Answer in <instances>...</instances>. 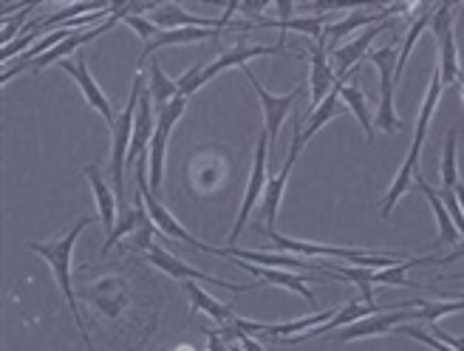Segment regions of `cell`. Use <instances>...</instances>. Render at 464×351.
<instances>
[{
    "instance_id": "f1b7e54d",
    "label": "cell",
    "mask_w": 464,
    "mask_h": 351,
    "mask_svg": "<svg viewBox=\"0 0 464 351\" xmlns=\"http://www.w3.org/2000/svg\"><path fill=\"white\" fill-rule=\"evenodd\" d=\"M433 12H436V6H425V9L420 12V17H413V20H411V29H408V34H405V45H402V52H400V63H397V83L402 80V68H405V63H408V57H411V52H413L416 40H420V34H422L425 29H430V17H433Z\"/></svg>"
},
{
    "instance_id": "8fae6325",
    "label": "cell",
    "mask_w": 464,
    "mask_h": 351,
    "mask_svg": "<svg viewBox=\"0 0 464 351\" xmlns=\"http://www.w3.org/2000/svg\"><path fill=\"white\" fill-rule=\"evenodd\" d=\"M300 128H304V120H300V113H295V136H292V148H289V156H286V165L281 168L264 190V216H266V229H275V221H277V207H281V199H284V190H286V181L292 176V168L300 156V151L306 148L304 136H300Z\"/></svg>"
},
{
    "instance_id": "d6986e66",
    "label": "cell",
    "mask_w": 464,
    "mask_h": 351,
    "mask_svg": "<svg viewBox=\"0 0 464 351\" xmlns=\"http://www.w3.org/2000/svg\"><path fill=\"white\" fill-rule=\"evenodd\" d=\"M232 261L236 267H241L244 272H252V275H258L264 284H272V287H284V289H292L297 292L304 300H309V307H314V292L309 289L306 284V275L300 272V275H292V272H281V269H269V267H255V264H246V261H238V258H227Z\"/></svg>"
},
{
    "instance_id": "ffe728a7",
    "label": "cell",
    "mask_w": 464,
    "mask_h": 351,
    "mask_svg": "<svg viewBox=\"0 0 464 351\" xmlns=\"http://www.w3.org/2000/svg\"><path fill=\"white\" fill-rule=\"evenodd\" d=\"M82 173H85V179L91 181V190H94V199H97V207H100V221H102V227L108 229V236H111L113 227H116V210H120L116 193H111V187H108V181L102 179V173H100L97 165L82 168Z\"/></svg>"
},
{
    "instance_id": "f546056e",
    "label": "cell",
    "mask_w": 464,
    "mask_h": 351,
    "mask_svg": "<svg viewBox=\"0 0 464 351\" xmlns=\"http://www.w3.org/2000/svg\"><path fill=\"white\" fill-rule=\"evenodd\" d=\"M142 210H145V199H142V193H139L136 207L125 210V213H122V221L116 224V227H113V232L105 239V244H102V252H105V255L116 247V241H120V239H125V236H130V232H136L139 221H142Z\"/></svg>"
},
{
    "instance_id": "484cf974",
    "label": "cell",
    "mask_w": 464,
    "mask_h": 351,
    "mask_svg": "<svg viewBox=\"0 0 464 351\" xmlns=\"http://www.w3.org/2000/svg\"><path fill=\"white\" fill-rule=\"evenodd\" d=\"M459 131L453 128L448 133V142H445V156H442V201H456V184H459Z\"/></svg>"
},
{
    "instance_id": "8992f818",
    "label": "cell",
    "mask_w": 464,
    "mask_h": 351,
    "mask_svg": "<svg viewBox=\"0 0 464 351\" xmlns=\"http://www.w3.org/2000/svg\"><path fill=\"white\" fill-rule=\"evenodd\" d=\"M453 9L456 4H442L436 6L430 17V32L439 45V74H442V85H453L461 74L459 65V49H456V37H453Z\"/></svg>"
},
{
    "instance_id": "603a6c76",
    "label": "cell",
    "mask_w": 464,
    "mask_h": 351,
    "mask_svg": "<svg viewBox=\"0 0 464 351\" xmlns=\"http://www.w3.org/2000/svg\"><path fill=\"white\" fill-rule=\"evenodd\" d=\"M184 289H188V295L193 300V309L207 312L218 326H232V323L238 320V315L232 312V307H227V303H218L213 295H207L201 287H196V280H184Z\"/></svg>"
},
{
    "instance_id": "83f0119b",
    "label": "cell",
    "mask_w": 464,
    "mask_h": 351,
    "mask_svg": "<svg viewBox=\"0 0 464 351\" xmlns=\"http://www.w3.org/2000/svg\"><path fill=\"white\" fill-rule=\"evenodd\" d=\"M148 93H150V100H153L156 113H159V111H165V108L179 97V85H176L173 80L165 77V72H161L159 60H150V85H148Z\"/></svg>"
},
{
    "instance_id": "ba28073f",
    "label": "cell",
    "mask_w": 464,
    "mask_h": 351,
    "mask_svg": "<svg viewBox=\"0 0 464 351\" xmlns=\"http://www.w3.org/2000/svg\"><path fill=\"white\" fill-rule=\"evenodd\" d=\"M266 156H269V133L261 131L258 136V148H255V159H252V173H249V184H246V193H244V201H241V213L236 219V227L229 232V247H236V241L241 239V229L246 227L249 216L258 199L264 196V181H266Z\"/></svg>"
},
{
    "instance_id": "d4e9b609",
    "label": "cell",
    "mask_w": 464,
    "mask_h": 351,
    "mask_svg": "<svg viewBox=\"0 0 464 351\" xmlns=\"http://www.w3.org/2000/svg\"><path fill=\"white\" fill-rule=\"evenodd\" d=\"M340 100L348 105V111H352L354 116H357V122L362 125V131H365V142L371 145L374 142V120H371V113H368V102H365V93H362V88L357 85V83H343V88H340Z\"/></svg>"
},
{
    "instance_id": "d6a6232c",
    "label": "cell",
    "mask_w": 464,
    "mask_h": 351,
    "mask_svg": "<svg viewBox=\"0 0 464 351\" xmlns=\"http://www.w3.org/2000/svg\"><path fill=\"white\" fill-rule=\"evenodd\" d=\"M34 6H37V0H32V4H29L26 9H23V12H20V15H17L14 20H6V26H4V43H6V45L12 43V34H14V32L20 29V23H23V20H26V17L32 15V9H34Z\"/></svg>"
},
{
    "instance_id": "7a4b0ae2",
    "label": "cell",
    "mask_w": 464,
    "mask_h": 351,
    "mask_svg": "<svg viewBox=\"0 0 464 351\" xmlns=\"http://www.w3.org/2000/svg\"><path fill=\"white\" fill-rule=\"evenodd\" d=\"M275 54H286V34L277 37L275 45H244V43L241 45H232V49H224L210 65H193V68H188V72H184L176 80L179 93L190 100L193 93L201 91L218 72H227V68H232V65H241L244 68L255 57H275Z\"/></svg>"
},
{
    "instance_id": "2e32d148",
    "label": "cell",
    "mask_w": 464,
    "mask_h": 351,
    "mask_svg": "<svg viewBox=\"0 0 464 351\" xmlns=\"http://www.w3.org/2000/svg\"><path fill=\"white\" fill-rule=\"evenodd\" d=\"M391 26H393L391 20L377 23V26H368L357 40L345 43V45H340L337 52H332V54H334V63H337V77H348L352 72H357L360 63H362V60H365V54H368V45L377 40V34H382V32H385V29H391Z\"/></svg>"
},
{
    "instance_id": "30bf717a",
    "label": "cell",
    "mask_w": 464,
    "mask_h": 351,
    "mask_svg": "<svg viewBox=\"0 0 464 351\" xmlns=\"http://www.w3.org/2000/svg\"><path fill=\"white\" fill-rule=\"evenodd\" d=\"M145 252H148V261H150L156 269L168 272L170 278H181V280H207V284H213V287H218V289H227V292H246V289H255V287H258V284H246V287H241V284H229V280H224V278H213V275H207V272H198V269L188 267L184 261H179L176 255H170L165 247H159V244H150Z\"/></svg>"
},
{
    "instance_id": "277c9868",
    "label": "cell",
    "mask_w": 464,
    "mask_h": 351,
    "mask_svg": "<svg viewBox=\"0 0 464 351\" xmlns=\"http://www.w3.org/2000/svg\"><path fill=\"white\" fill-rule=\"evenodd\" d=\"M368 60L377 65L380 74V105H377V128L385 133L402 131V120L393 105V88H397V63H400V49L397 45H382V49L371 52Z\"/></svg>"
},
{
    "instance_id": "e575fe53",
    "label": "cell",
    "mask_w": 464,
    "mask_h": 351,
    "mask_svg": "<svg viewBox=\"0 0 464 351\" xmlns=\"http://www.w3.org/2000/svg\"><path fill=\"white\" fill-rule=\"evenodd\" d=\"M238 343H241L246 351H264V346H261L258 340H255L252 335H246V332H238Z\"/></svg>"
},
{
    "instance_id": "ac0fdd59",
    "label": "cell",
    "mask_w": 464,
    "mask_h": 351,
    "mask_svg": "<svg viewBox=\"0 0 464 351\" xmlns=\"http://www.w3.org/2000/svg\"><path fill=\"white\" fill-rule=\"evenodd\" d=\"M221 258H238V261H246V264H255V267H269V269H300V272L317 269L309 261L297 258V255H289V252L286 255H275V252H252V249L227 247V249H221Z\"/></svg>"
},
{
    "instance_id": "8d00e7d4",
    "label": "cell",
    "mask_w": 464,
    "mask_h": 351,
    "mask_svg": "<svg viewBox=\"0 0 464 351\" xmlns=\"http://www.w3.org/2000/svg\"><path fill=\"white\" fill-rule=\"evenodd\" d=\"M442 300H464V292H445Z\"/></svg>"
},
{
    "instance_id": "4dcf8cb0",
    "label": "cell",
    "mask_w": 464,
    "mask_h": 351,
    "mask_svg": "<svg viewBox=\"0 0 464 351\" xmlns=\"http://www.w3.org/2000/svg\"><path fill=\"white\" fill-rule=\"evenodd\" d=\"M393 332H397V335H405V337H413V340H420V343L430 346L433 351H456L453 346H448V343H442L439 337H433L430 332L420 329V326H411V323H405V326H397V329H393Z\"/></svg>"
},
{
    "instance_id": "cb8c5ba5",
    "label": "cell",
    "mask_w": 464,
    "mask_h": 351,
    "mask_svg": "<svg viewBox=\"0 0 464 351\" xmlns=\"http://www.w3.org/2000/svg\"><path fill=\"white\" fill-rule=\"evenodd\" d=\"M442 74H439V68H433V74H430V85H428V93H425V102H422V113H420V122H416V133H413V142L411 148L416 151H422L425 145V136H428V128H430V120H433V111L439 105V97H442Z\"/></svg>"
},
{
    "instance_id": "d590c367",
    "label": "cell",
    "mask_w": 464,
    "mask_h": 351,
    "mask_svg": "<svg viewBox=\"0 0 464 351\" xmlns=\"http://www.w3.org/2000/svg\"><path fill=\"white\" fill-rule=\"evenodd\" d=\"M456 201H459V210L464 216V184H456Z\"/></svg>"
},
{
    "instance_id": "1f68e13d",
    "label": "cell",
    "mask_w": 464,
    "mask_h": 351,
    "mask_svg": "<svg viewBox=\"0 0 464 351\" xmlns=\"http://www.w3.org/2000/svg\"><path fill=\"white\" fill-rule=\"evenodd\" d=\"M122 23H128V26H130L139 37H142L145 43H150V40H156V37H159V29L153 26V23H150V20H145V17H139V15H125V17H122Z\"/></svg>"
},
{
    "instance_id": "836d02e7",
    "label": "cell",
    "mask_w": 464,
    "mask_h": 351,
    "mask_svg": "<svg viewBox=\"0 0 464 351\" xmlns=\"http://www.w3.org/2000/svg\"><path fill=\"white\" fill-rule=\"evenodd\" d=\"M430 329H433V337H439L442 343H448V346H453L456 351H464V337H453V335H448L442 326L439 323H430Z\"/></svg>"
},
{
    "instance_id": "4fadbf2b",
    "label": "cell",
    "mask_w": 464,
    "mask_h": 351,
    "mask_svg": "<svg viewBox=\"0 0 464 351\" xmlns=\"http://www.w3.org/2000/svg\"><path fill=\"white\" fill-rule=\"evenodd\" d=\"M309 63H312V105L306 108V113H312L323 100L329 97L332 88L337 85V72H332L329 65V49L323 40H312L309 45Z\"/></svg>"
},
{
    "instance_id": "6da1fadb",
    "label": "cell",
    "mask_w": 464,
    "mask_h": 351,
    "mask_svg": "<svg viewBox=\"0 0 464 351\" xmlns=\"http://www.w3.org/2000/svg\"><path fill=\"white\" fill-rule=\"evenodd\" d=\"M91 224H97V219H82V221H77L72 229L65 232L63 239H57V241H52V244L32 241L29 249H32L34 255H40L43 261H49V267H52V272H54V278H57V287H60V292H63V297H65V303H68V309H72V315H74L77 332H80L85 348H88V351H97L94 343H91V335H88V329H85V323H82V312H80V303H77V292H74V284H72V255H74L77 239L82 236V232H85Z\"/></svg>"
},
{
    "instance_id": "3957f363",
    "label": "cell",
    "mask_w": 464,
    "mask_h": 351,
    "mask_svg": "<svg viewBox=\"0 0 464 351\" xmlns=\"http://www.w3.org/2000/svg\"><path fill=\"white\" fill-rule=\"evenodd\" d=\"M145 80L136 77L133 80V91L130 100L125 105V111L116 116V125L111 128V181H113V193L116 201L125 204V165H128V151H130V139H133V122H136V108H139V97H142Z\"/></svg>"
},
{
    "instance_id": "5b68a950",
    "label": "cell",
    "mask_w": 464,
    "mask_h": 351,
    "mask_svg": "<svg viewBox=\"0 0 464 351\" xmlns=\"http://www.w3.org/2000/svg\"><path fill=\"white\" fill-rule=\"evenodd\" d=\"M184 108H188V97H179L156 113V133L150 139V153H148V171H150V190L159 196L161 193V181H165V151H168V139L173 125L181 120Z\"/></svg>"
},
{
    "instance_id": "9c48e42d",
    "label": "cell",
    "mask_w": 464,
    "mask_h": 351,
    "mask_svg": "<svg viewBox=\"0 0 464 351\" xmlns=\"http://www.w3.org/2000/svg\"><path fill=\"white\" fill-rule=\"evenodd\" d=\"M241 72L246 74L249 85L255 88V93H258V100H261V108H264V120H266V133H269V148L277 145V133H281V125L286 120V113L292 111V105L300 100V93H304V85H297L292 88L289 93H284V97H275V93H269L261 80L252 74V68H241Z\"/></svg>"
},
{
    "instance_id": "e0dca14e",
    "label": "cell",
    "mask_w": 464,
    "mask_h": 351,
    "mask_svg": "<svg viewBox=\"0 0 464 351\" xmlns=\"http://www.w3.org/2000/svg\"><path fill=\"white\" fill-rule=\"evenodd\" d=\"M413 187L420 190L425 199H428V204H430V210H433V216H436V224H439V239L430 244V247H442V244H459V239H461V232H459V227L453 224V219H450V213H448V207H445V201H442V196H439L433 187L428 184V179L422 176V171L413 176Z\"/></svg>"
},
{
    "instance_id": "5bb4252c",
    "label": "cell",
    "mask_w": 464,
    "mask_h": 351,
    "mask_svg": "<svg viewBox=\"0 0 464 351\" xmlns=\"http://www.w3.org/2000/svg\"><path fill=\"white\" fill-rule=\"evenodd\" d=\"M156 133V108L148 88H142V97H139V108H136V122H133V139H130V151H128V168L136 159H145L150 139Z\"/></svg>"
},
{
    "instance_id": "52a82bcc",
    "label": "cell",
    "mask_w": 464,
    "mask_h": 351,
    "mask_svg": "<svg viewBox=\"0 0 464 351\" xmlns=\"http://www.w3.org/2000/svg\"><path fill=\"white\" fill-rule=\"evenodd\" d=\"M411 320H422V307L420 309H391V312H380V315H368L362 320H354V323L343 326V329H337L334 340L348 343V340H360V337L391 335L397 326H405Z\"/></svg>"
},
{
    "instance_id": "4316f807",
    "label": "cell",
    "mask_w": 464,
    "mask_h": 351,
    "mask_svg": "<svg viewBox=\"0 0 464 351\" xmlns=\"http://www.w3.org/2000/svg\"><path fill=\"white\" fill-rule=\"evenodd\" d=\"M261 26H272L281 34L286 32H297V34H306L312 40H323V32L329 26V15H320V17H292V20H261Z\"/></svg>"
},
{
    "instance_id": "9a60e30c",
    "label": "cell",
    "mask_w": 464,
    "mask_h": 351,
    "mask_svg": "<svg viewBox=\"0 0 464 351\" xmlns=\"http://www.w3.org/2000/svg\"><path fill=\"white\" fill-rule=\"evenodd\" d=\"M393 15H400V4L385 6V9H380L377 15L352 12L345 20H340V23H334V20L329 23L326 32H323V43H326V49L337 52V49H340V40H343L345 34H352L354 29H362V26H377V23H385V20H391Z\"/></svg>"
},
{
    "instance_id": "7c38bea8",
    "label": "cell",
    "mask_w": 464,
    "mask_h": 351,
    "mask_svg": "<svg viewBox=\"0 0 464 351\" xmlns=\"http://www.w3.org/2000/svg\"><path fill=\"white\" fill-rule=\"evenodd\" d=\"M60 68L68 74V77H74L77 80V85H80V91H82V97H85V102L91 105V108H97L100 113H102V120H105V125H116V113H113V105H111V100L105 97V91L97 85V80L91 77V72H88V63H85V54H80V57H74V60H63L60 63Z\"/></svg>"
},
{
    "instance_id": "44dd1931",
    "label": "cell",
    "mask_w": 464,
    "mask_h": 351,
    "mask_svg": "<svg viewBox=\"0 0 464 351\" xmlns=\"http://www.w3.org/2000/svg\"><path fill=\"white\" fill-rule=\"evenodd\" d=\"M221 32L216 29H173V32H159L156 40H150L145 49H142V57H139V65H142L153 52L159 49H168V45H188V43H198V40H218Z\"/></svg>"
},
{
    "instance_id": "74e56055",
    "label": "cell",
    "mask_w": 464,
    "mask_h": 351,
    "mask_svg": "<svg viewBox=\"0 0 464 351\" xmlns=\"http://www.w3.org/2000/svg\"><path fill=\"white\" fill-rule=\"evenodd\" d=\"M459 93H461V102H464V85H461V88H459Z\"/></svg>"
},
{
    "instance_id": "7402d4cb",
    "label": "cell",
    "mask_w": 464,
    "mask_h": 351,
    "mask_svg": "<svg viewBox=\"0 0 464 351\" xmlns=\"http://www.w3.org/2000/svg\"><path fill=\"white\" fill-rule=\"evenodd\" d=\"M416 173H420V151L411 148V151H408V156H405V165L400 168L397 179H393L391 190H388V196H385V204H382V219H388V216L393 213V207H397L400 196H405V193L411 190V187H413V176H416Z\"/></svg>"
}]
</instances>
